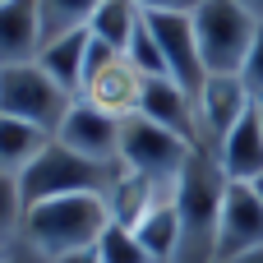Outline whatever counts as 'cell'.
<instances>
[{"label":"cell","instance_id":"obj_1","mask_svg":"<svg viewBox=\"0 0 263 263\" xmlns=\"http://www.w3.org/2000/svg\"><path fill=\"white\" fill-rule=\"evenodd\" d=\"M227 176L213 153H194L180 190H176V213H180V245L171 263H222V203H227Z\"/></svg>","mask_w":263,"mask_h":263},{"label":"cell","instance_id":"obj_2","mask_svg":"<svg viewBox=\"0 0 263 263\" xmlns=\"http://www.w3.org/2000/svg\"><path fill=\"white\" fill-rule=\"evenodd\" d=\"M106 227H111V213L102 194H69V199L32 203L23 217V240L55 263L79 250H97Z\"/></svg>","mask_w":263,"mask_h":263},{"label":"cell","instance_id":"obj_3","mask_svg":"<svg viewBox=\"0 0 263 263\" xmlns=\"http://www.w3.org/2000/svg\"><path fill=\"white\" fill-rule=\"evenodd\" d=\"M116 176H120V166H102V162L65 148L60 139H51L42 148V157L18 176V185H23V203L32 208V203L69 199V194H102L106 199V190L116 185Z\"/></svg>","mask_w":263,"mask_h":263},{"label":"cell","instance_id":"obj_4","mask_svg":"<svg viewBox=\"0 0 263 263\" xmlns=\"http://www.w3.org/2000/svg\"><path fill=\"white\" fill-rule=\"evenodd\" d=\"M74 102H79V97H74L69 88H60L37 60L0 69V116H14V120H23V125L51 134V139L60 134V125H65V116L74 111Z\"/></svg>","mask_w":263,"mask_h":263},{"label":"cell","instance_id":"obj_5","mask_svg":"<svg viewBox=\"0 0 263 263\" xmlns=\"http://www.w3.org/2000/svg\"><path fill=\"white\" fill-rule=\"evenodd\" d=\"M254 32H259V18L240 0H199L194 9V37L208 74H240L254 46Z\"/></svg>","mask_w":263,"mask_h":263},{"label":"cell","instance_id":"obj_6","mask_svg":"<svg viewBox=\"0 0 263 263\" xmlns=\"http://www.w3.org/2000/svg\"><path fill=\"white\" fill-rule=\"evenodd\" d=\"M194 153H199L194 143H185L180 134L153 125L148 116L120 120V166L134 171V176H148L157 185H180Z\"/></svg>","mask_w":263,"mask_h":263},{"label":"cell","instance_id":"obj_7","mask_svg":"<svg viewBox=\"0 0 263 263\" xmlns=\"http://www.w3.org/2000/svg\"><path fill=\"white\" fill-rule=\"evenodd\" d=\"M143 74L134 69V60L106 42L92 37L88 46V74H83V88H79V102L116 116V120H129L139 116V102H143Z\"/></svg>","mask_w":263,"mask_h":263},{"label":"cell","instance_id":"obj_8","mask_svg":"<svg viewBox=\"0 0 263 263\" xmlns=\"http://www.w3.org/2000/svg\"><path fill=\"white\" fill-rule=\"evenodd\" d=\"M148 23H153V37L162 46L166 79L199 102V92L208 83V65H203V51L194 37V14H148Z\"/></svg>","mask_w":263,"mask_h":263},{"label":"cell","instance_id":"obj_9","mask_svg":"<svg viewBox=\"0 0 263 263\" xmlns=\"http://www.w3.org/2000/svg\"><path fill=\"white\" fill-rule=\"evenodd\" d=\"M199 139H203V153L217 157V148L227 143V134L245 120V111L254 106L250 88L240 83V74H208L203 92H199Z\"/></svg>","mask_w":263,"mask_h":263},{"label":"cell","instance_id":"obj_10","mask_svg":"<svg viewBox=\"0 0 263 263\" xmlns=\"http://www.w3.org/2000/svg\"><path fill=\"white\" fill-rule=\"evenodd\" d=\"M55 139L65 148L102 162V166H120V120L106 116V111H97V106H88V102H74V111L65 116V125H60Z\"/></svg>","mask_w":263,"mask_h":263},{"label":"cell","instance_id":"obj_11","mask_svg":"<svg viewBox=\"0 0 263 263\" xmlns=\"http://www.w3.org/2000/svg\"><path fill=\"white\" fill-rule=\"evenodd\" d=\"M263 245V199L250 185H227V203H222V263L240 259Z\"/></svg>","mask_w":263,"mask_h":263},{"label":"cell","instance_id":"obj_12","mask_svg":"<svg viewBox=\"0 0 263 263\" xmlns=\"http://www.w3.org/2000/svg\"><path fill=\"white\" fill-rule=\"evenodd\" d=\"M139 116H148L153 125H162V129L180 134L185 143L203 148V139H199V106H194V97H190L185 88H176L171 79H148V83H143Z\"/></svg>","mask_w":263,"mask_h":263},{"label":"cell","instance_id":"obj_13","mask_svg":"<svg viewBox=\"0 0 263 263\" xmlns=\"http://www.w3.org/2000/svg\"><path fill=\"white\" fill-rule=\"evenodd\" d=\"M217 166L227 180L236 185H250L263 176V116H259V102L245 111V120L227 134V143L217 148Z\"/></svg>","mask_w":263,"mask_h":263},{"label":"cell","instance_id":"obj_14","mask_svg":"<svg viewBox=\"0 0 263 263\" xmlns=\"http://www.w3.org/2000/svg\"><path fill=\"white\" fill-rule=\"evenodd\" d=\"M37 51H42L37 0H9V5H0V69L37 60Z\"/></svg>","mask_w":263,"mask_h":263},{"label":"cell","instance_id":"obj_15","mask_svg":"<svg viewBox=\"0 0 263 263\" xmlns=\"http://www.w3.org/2000/svg\"><path fill=\"white\" fill-rule=\"evenodd\" d=\"M88 46H92V32L83 28V32H65V37H51V42H42V51H37V65L60 83V88H69L74 97H79V88H83V74H88Z\"/></svg>","mask_w":263,"mask_h":263},{"label":"cell","instance_id":"obj_16","mask_svg":"<svg viewBox=\"0 0 263 263\" xmlns=\"http://www.w3.org/2000/svg\"><path fill=\"white\" fill-rule=\"evenodd\" d=\"M134 236H139V245L148 250V259H153V263H171V259H176V245H180V213H176V194L157 199V203H153V213L134 227Z\"/></svg>","mask_w":263,"mask_h":263},{"label":"cell","instance_id":"obj_17","mask_svg":"<svg viewBox=\"0 0 263 263\" xmlns=\"http://www.w3.org/2000/svg\"><path fill=\"white\" fill-rule=\"evenodd\" d=\"M46 143H51V134L23 125V120H14V116H0V171L23 176V171L42 157Z\"/></svg>","mask_w":263,"mask_h":263},{"label":"cell","instance_id":"obj_18","mask_svg":"<svg viewBox=\"0 0 263 263\" xmlns=\"http://www.w3.org/2000/svg\"><path fill=\"white\" fill-rule=\"evenodd\" d=\"M139 18H143V9H139L134 0H102V9L92 14L88 32H92L97 42H106V46L125 51V46H129V37H134V28H139Z\"/></svg>","mask_w":263,"mask_h":263},{"label":"cell","instance_id":"obj_19","mask_svg":"<svg viewBox=\"0 0 263 263\" xmlns=\"http://www.w3.org/2000/svg\"><path fill=\"white\" fill-rule=\"evenodd\" d=\"M102 9V0H37L42 14V42L65 37V32H83L92 23V14Z\"/></svg>","mask_w":263,"mask_h":263},{"label":"cell","instance_id":"obj_20","mask_svg":"<svg viewBox=\"0 0 263 263\" xmlns=\"http://www.w3.org/2000/svg\"><path fill=\"white\" fill-rule=\"evenodd\" d=\"M23 217H28V203H23V185L18 176L0 171V250L14 245L23 236Z\"/></svg>","mask_w":263,"mask_h":263},{"label":"cell","instance_id":"obj_21","mask_svg":"<svg viewBox=\"0 0 263 263\" xmlns=\"http://www.w3.org/2000/svg\"><path fill=\"white\" fill-rule=\"evenodd\" d=\"M125 55L134 60V69H139L143 79H166V60H162V46H157V37H153L148 14L139 18V28H134V37H129Z\"/></svg>","mask_w":263,"mask_h":263},{"label":"cell","instance_id":"obj_22","mask_svg":"<svg viewBox=\"0 0 263 263\" xmlns=\"http://www.w3.org/2000/svg\"><path fill=\"white\" fill-rule=\"evenodd\" d=\"M97 263H153V259H148V250L139 245V236L129 227L111 222L102 231V240H97Z\"/></svg>","mask_w":263,"mask_h":263},{"label":"cell","instance_id":"obj_23","mask_svg":"<svg viewBox=\"0 0 263 263\" xmlns=\"http://www.w3.org/2000/svg\"><path fill=\"white\" fill-rule=\"evenodd\" d=\"M240 83L250 88V97H254V102H263V23H259V32H254V46H250V55H245Z\"/></svg>","mask_w":263,"mask_h":263},{"label":"cell","instance_id":"obj_24","mask_svg":"<svg viewBox=\"0 0 263 263\" xmlns=\"http://www.w3.org/2000/svg\"><path fill=\"white\" fill-rule=\"evenodd\" d=\"M143 14H194L199 0H134Z\"/></svg>","mask_w":263,"mask_h":263},{"label":"cell","instance_id":"obj_25","mask_svg":"<svg viewBox=\"0 0 263 263\" xmlns=\"http://www.w3.org/2000/svg\"><path fill=\"white\" fill-rule=\"evenodd\" d=\"M0 263H51V259H46V254H37V250L18 236L14 245H5V250H0Z\"/></svg>","mask_w":263,"mask_h":263},{"label":"cell","instance_id":"obj_26","mask_svg":"<svg viewBox=\"0 0 263 263\" xmlns=\"http://www.w3.org/2000/svg\"><path fill=\"white\" fill-rule=\"evenodd\" d=\"M55 263H97V250H79V254H65V259Z\"/></svg>","mask_w":263,"mask_h":263},{"label":"cell","instance_id":"obj_27","mask_svg":"<svg viewBox=\"0 0 263 263\" xmlns=\"http://www.w3.org/2000/svg\"><path fill=\"white\" fill-rule=\"evenodd\" d=\"M227 263H263V245H259V250H250V254H240V259H227Z\"/></svg>","mask_w":263,"mask_h":263},{"label":"cell","instance_id":"obj_28","mask_svg":"<svg viewBox=\"0 0 263 263\" xmlns=\"http://www.w3.org/2000/svg\"><path fill=\"white\" fill-rule=\"evenodd\" d=\"M240 5H245V9H250V14H254V18L263 23V0H240Z\"/></svg>","mask_w":263,"mask_h":263},{"label":"cell","instance_id":"obj_29","mask_svg":"<svg viewBox=\"0 0 263 263\" xmlns=\"http://www.w3.org/2000/svg\"><path fill=\"white\" fill-rule=\"evenodd\" d=\"M250 190H254V194L263 199V176H259V180H250Z\"/></svg>","mask_w":263,"mask_h":263},{"label":"cell","instance_id":"obj_30","mask_svg":"<svg viewBox=\"0 0 263 263\" xmlns=\"http://www.w3.org/2000/svg\"><path fill=\"white\" fill-rule=\"evenodd\" d=\"M259 116H263V102H259Z\"/></svg>","mask_w":263,"mask_h":263},{"label":"cell","instance_id":"obj_31","mask_svg":"<svg viewBox=\"0 0 263 263\" xmlns=\"http://www.w3.org/2000/svg\"><path fill=\"white\" fill-rule=\"evenodd\" d=\"M0 5H9V0H0Z\"/></svg>","mask_w":263,"mask_h":263}]
</instances>
